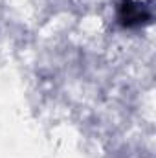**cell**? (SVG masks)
I'll list each match as a JSON object with an SVG mask.
<instances>
[{
  "label": "cell",
  "instance_id": "cell-1",
  "mask_svg": "<svg viewBox=\"0 0 156 158\" xmlns=\"http://www.w3.org/2000/svg\"><path fill=\"white\" fill-rule=\"evenodd\" d=\"M119 19L123 20V24L127 26H132V24H140L143 20H149L151 15L147 11H143L140 7V4H130V2H125L121 6V13H119Z\"/></svg>",
  "mask_w": 156,
  "mask_h": 158
}]
</instances>
